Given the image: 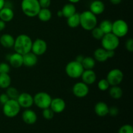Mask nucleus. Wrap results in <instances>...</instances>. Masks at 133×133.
Wrapping results in <instances>:
<instances>
[{"label":"nucleus","instance_id":"29","mask_svg":"<svg viewBox=\"0 0 133 133\" xmlns=\"http://www.w3.org/2000/svg\"><path fill=\"white\" fill-rule=\"evenodd\" d=\"M104 34H108L112 32V22L109 19H104L98 26Z\"/></svg>","mask_w":133,"mask_h":133},{"label":"nucleus","instance_id":"19","mask_svg":"<svg viewBox=\"0 0 133 133\" xmlns=\"http://www.w3.org/2000/svg\"><path fill=\"white\" fill-rule=\"evenodd\" d=\"M14 17V10L10 6H4L0 10V19L6 22H11Z\"/></svg>","mask_w":133,"mask_h":133},{"label":"nucleus","instance_id":"25","mask_svg":"<svg viewBox=\"0 0 133 133\" xmlns=\"http://www.w3.org/2000/svg\"><path fill=\"white\" fill-rule=\"evenodd\" d=\"M109 89V95L114 99H119L123 96V90L119 85L111 86Z\"/></svg>","mask_w":133,"mask_h":133},{"label":"nucleus","instance_id":"40","mask_svg":"<svg viewBox=\"0 0 133 133\" xmlns=\"http://www.w3.org/2000/svg\"><path fill=\"white\" fill-rule=\"evenodd\" d=\"M108 58H112L115 56V51L114 50H107Z\"/></svg>","mask_w":133,"mask_h":133},{"label":"nucleus","instance_id":"41","mask_svg":"<svg viewBox=\"0 0 133 133\" xmlns=\"http://www.w3.org/2000/svg\"><path fill=\"white\" fill-rule=\"evenodd\" d=\"M6 27V23L1 19H0V32L3 31Z\"/></svg>","mask_w":133,"mask_h":133},{"label":"nucleus","instance_id":"20","mask_svg":"<svg viewBox=\"0 0 133 133\" xmlns=\"http://www.w3.org/2000/svg\"><path fill=\"white\" fill-rule=\"evenodd\" d=\"M109 107L104 101H99L95 105L94 112L99 117H104L109 114Z\"/></svg>","mask_w":133,"mask_h":133},{"label":"nucleus","instance_id":"6","mask_svg":"<svg viewBox=\"0 0 133 133\" xmlns=\"http://www.w3.org/2000/svg\"><path fill=\"white\" fill-rule=\"evenodd\" d=\"M20 106L16 99H10L6 103L3 105V112L8 118H14L19 113Z\"/></svg>","mask_w":133,"mask_h":133},{"label":"nucleus","instance_id":"3","mask_svg":"<svg viewBox=\"0 0 133 133\" xmlns=\"http://www.w3.org/2000/svg\"><path fill=\"white\" fill-rule=\"evenodd\" d=\"M40 9L38 0H22L21 2L22 12L29 18L37 16Z\"/></svg>","mask_w":133,"mask_h":133},{"label":"nucleus","instance_id":"5","mask_svg":"<svg viewBox=\"0 0 133 133\" xmlns=\"http://www.w3.org/2000/svg\"><path fill=\"white\" fill-rule=\"evenodd\" d=\"M101 42L102 48L105 50L115 51L119 45V38L112 32L105 34Z\"/></svg>","mask_w":133,"mask_h":133},{"label":"nucleus","instance_id":"36","mask_svg":"<svg viewBox=\"0 0 133 133\" xmlns=\"http://www.w3.org/2000/svg\"><path fill=\"white\" fill-rule=\"evenodd\" d=\"M125 48L128 51H133V39L132 38L127 39L125 42Z\"/></svg>","mask_w":133,"mask_h":133},{"label":"nucleus","instance_id":"11","mask_svg":"<svg viewBox=\"0 0 133 133\" xmlns=\"http://www.w3.org/2000/svg\"><path fill=\"white\" fill-rule=\"evenodd\" d=\"M88 85L82 82L76 83L72 87V92L75 97L78 98L85 97L89 93Z\"/></svg>","mask_w":133,"mask_h":133},{"label":"nucleus","instance_id":"35","mask_svg":"<svg viewBox=\"0 0 133 133\" xmlns=\"http://www.w3.org/2000/svg\"><path fill=\"white\" fill-rule=\"evenodd\" d=\"M10 70V66L6 62L0 63V73L9 74Z\"/></svg>","mask_w":133,"mask_h":133},{"label":"nucleus","instance_id":"22","mask_svg":"<svg viewBox=\"0 0 133 133\" xmlns=\"http://www.w3.org/2000/svg\"><path fill=\"white\" fill-rule=\"evenodd\" d=\"M94 58L99 62H106L109 59L107 54V50L103 48L96 49L94 52Z\"/></svg>","mask_w":133,"mask_h":133},{"label":"nucleus","instance_id":"16","mask_svg":"<svg viewBox=\"0 0 133 133\" xmlns=\"http://www.w3.org/2000/svg\"><path fill=\"white\" fill-rule=\"evenodd\" d=\"M22 119L28 125H32L37 121V115L34 110L29 109H26L23 112L22 115Z\"/></svg>","mask_w":133,"mask_h":133},{"label":"nucleus","instance_id":"10","mask_svg":"<svg viewBox=\"0 0 133 133\" xmlns=\"http://www.w3.org/2000/svg\"><path fill=\"white\" fill-rule=\"evenodd\" d=\"M48 49V44L42 38H37L32 41L31 52L36 56H41L46 52Z\"/></svg>","mask_w":133,"mask_h":133},{"label":"nucleus","instance_id":"38","mask_svg":"<svg viewBox=\"0 0 133 133\" xmlns=\"http://www.w3.org/2000/svg\"><path fill=\"white\" fill-rule=\"evenodd\" d=\"M118 113H119V110H118V107L114 106L109 107V114H110L111 116H116Z\"/></svg>","mask_w":133,"mask_h":133},{"label":"nucleus","instance_id":"37","mask_svg":"<svg viewBox=\"0 0 133 133\" xmlns=\"http://www.w3.org/2000/svg\"><path fill=\"white\" fill-rule=\"evenodd\" d=\"M41 8H49L51 3V0H38Z\"/></svg>","mask_w":133,"mask_h":133},{"label":"nucleus","instance_id":"34","mask_svg":"<svg viewBox=\"0 0 133 133\" xmlns=\"http://www.w3.org/2000/svg\"><path fill=\"white\" fill-rule=\"evenodd\" d=\"M118 133H133V127L132 125L125 124L119 128Z\"/></svg>","mask_w":133,"mask_h":133},{"label":"nucleus","instance_id":"14","mask_svg":"<svg viewBox=\"0 0 133 133\" xmlns=\"http://www.w3.org/2000/svg\"><path fill=\"white\" fill-rule=\"evenodd\" d=\"M7 60L9 62V65L14 68H19L23 66V55L19 53L14 52L12 54L9 55Z\"/></svg>","mask_w":133,"mask_h":133},{"label":"nucleus","instance_id":"31","mask_svg":"<svg viewBox=\"0 0 133 133\" xmlns=\"http://www.w3.org/2000/svg\"><path fill=\"white\" fill-rule=\"evenodd\" d=\"M91 32H92V37L97 40H101V38H103V36L105 35V34L103 32V31L101 30V29L99 27H97V26L94 27V28L91 31Z\"/></svg>","mask_w":133,"mask_h":133},{"label":"nucleus","instance_id":"9","mask_svg":"<svg viewBox=\"0 0 133 133\" xmlns=\"http://www.w3.org/2000/svg\"><path fill=\"white\" fill-rule=\"evenodd\" d=\"M124 74L123 71L118 68H114L110 70L107 75L106 79L111 86L119 85L123 81Z\"/></svg>","mask_w":133,"mask_h":133},{"label":"nucleus","instance_id":"42","mask_svg":"<svg viewBox=\"0 0 133 133\" xmlns=\"http://www.w3.org/2000/svg\"><path fill=\"white\" fill-rule=\"evenodd\" d=\"M84 56L82 55H77L76 57V58H75V61H77V62H80V63H81L82 61H83V60L84 59Z\"/></svg>","mask_w":133,"mask_h":133},{"label":"nucleus","instance_id":"13","mask_svg":"<svg viewBox=\"0 0 133 133\" xmlns=\"http://www.w3.org/2000/svg\"><path fill=\"white\" fill-rule=\"evenodd\" d=\"M66 106V102L61 97H55L52 99L49 107L54 112L55 114H59L65 110Z\"/></svg>","mask_w":133,"mask_h":133},{"label":"nucleus","instance_id":"18","mask_svg":"<svg viewBox=\"0 0 133 133\" xmlns=\"http://www.w3.org/2000/svg\"><path fill=\"white\" fill-rule=\"evenodd\" d=\"M38 62V56L30 51L23 55V66L27 68L35 66Z\"/></svg>","mask_w":133,"mask_h":133},{"label":"nucleus","instance_id":"12","mask_svg":"<svg viewBox=\"0 0 133 133\" xmlns=\"http://www.w3.org/2000/svg\"><path fill=\"white\" fill-rule=\"evenodd\" d=\"M16 100L20 107L25 109H29L34 105L33 96L27 92L19 93Z\"/></svg>","mask_w":133,"mask_h":133},{"label":"nucleus","instance_id":"15","mask_svg":"<svg viewBox=\"0 0 133 133\" xmlns=\"http://www.w3.org/2000/svg\"><path fill=\"white\" fill-rule=\"evenodd\" d=\"M81 77L83 83L87 84V85H90L96 83L97 75L93 70H84Z\"/></svg>","mask_w":133,"mask_h":133},{"label":"nucleus","instance_id":"43","mask_svg":"<svg viewBox=\"0 0 133 133\" xmlns=\"http://www.w3.org/2000/svg\"><path fill=\"white\" fill-rule=\"evenodd\" d=\"M110 2V3L112 4V5H119L122 3V0H109Z\"/></svg>","mask_w":133,"mask_h":133},{"label":"nucleus","instance_id":"4","mask_svg":"<svg viewBox=\"0 0 133 133\" xmlns=\"http://www.w3.org/2000/svg\"><path fill=\"white\" fill-rule=\"evenodd\" d=\"M84 70L81 63L75 61H70L66 64L65 71L69 77L71 79H79Z\"/></svg>","mask_w":133,"mask_h":133},{"label":"nucleus","instance_id":"46","mask_svg":"<svg viewBox=\"0 0 133 133\" xmlns=\"http://www.w3.org/2000/svg\"><path fill=\"white\" fill-rule=\"evenodd\" d=\"M57 16H58V17H63V16H62V11H61V10H59L58 12H57Z\"/></svg>","mask_w":133,"mask_h":133},{"label":"nucleus","instance_id":"45","mask_svg":"<svg viewBox=\"0 0 133 133\" xmlns=\"http://www.w3.org/2000/svg\"><path fill=\"white\" fill-rule=\"evenodd\" d=\"M69 1V3H71L73 4H76L77 3H79L81 0H68Z\"/></svg>","mask_w":133,"mask_h":133},{"label":"nucleus","instance_id":"2","mask_svg":"<svg viewBox=\"0 0 133 133\" xmlns=\"http://www.w3.org/2000/svg\"><path fill=\"white\" fill-rule=\"evenodd\" d=\"M97 25V16L90 10H85L80 14V25L83 29L91 31Z\"/></svg>","mask_w":133,"mask_h":133},{"label":"nucleus","instance_id":"8","mask_svg":"<svg viewBox=\"0 0 133 133\" xmlns=\"http://www.w3.org/2000/svg\"><path fill=\"white\" fill-rule=\"evenodd\" d=\"M129 32V25L122 19H118L112 22V32L119 38L125 36Z\"/></svg>","mask_w":133,"mask_h":133},{"label":"nucleus","instance_id":"44","mask_svg":"<svg viewBox=\"0 0 133 133\" xmlns=\"http://www.w3.org/2000/svg\"><path fill=\"white\" fill-rule=\"evenodd\" d=\"M5 0H0V10L5 6Z\"/></svg>","mask_w":133,"mask_h":133},{"label":"nucleus","instance_id":"1","mask_svg":"<svg viewBox=\"0 0 133 133\" xmlns=\"http://www.w3.org/2000/svg\"><path fill=\"white\" fill-rule=\"evenodd\" d=\"M32 40L29 36L25 34L19 35L14 40L13 45L14 51L23 55L31 51Z\"/></svg>","mask_w":133,"mask_h":133},{"label":"nucleus","instance_id":"30","mask_svg":"<svg viewBox=\"0 0 133 133\" xmlns=\"http://www.w3.org/2000/svg\"><path fill=\"white\" fill-rule=\"evenodd\" d=\"M6 94H7V96H9V99H16L17 97L19 96V91L18 90L17 88H16L15 87H9L6 88Z\"/></svg>","mask_w":133,"mask_h":133},{"label":"nucleus","instance_id":"27","mask_svg":"<svg viewBox=\"0 0 133 133\" xmlns=\"http://www.w3.org/2000/svg\"><path fill=\"white\" fill-rule=\"evenodd\" d=\"M11 77L9 74L0 73V88L6 89L11 84Z\"/></svg>","mask_w":133,"mask_h":133},{"label":"nucleus","instance_id":"17","mask_svg":"<svg viewBox=\"0 0 133 133\" xmlns=\"http://www.w3.org/2000/svg\"><path fill=\"white\" fill-rule=\"evenodd\" d=\"M90 10L95 15H100L105 10V3L101 0H94L90 5Z\"/></svg>","mask_w":133,"mask_h":133},{"label":"nucleus","instance_id":"39","mask_svg":"<svg viewBox=\"0 0 133 133\" xmlns=\"http://www.w3.org/2000/svg\"><path fill=\"white\" fill-rule=\"evenodd\" d=\"M9 99H9V96H7V94H6V93L1 94L0 95V103L2 105H4L5 103L7 102Z\"/></svg>","mask_w":133,"mask_h":133},{"label":"nucleus","instance_id":"26","mask_svg":"<svg viewBox=\"0 0 133 133\" xmlns=\"http://www.w3.org/2000/svg\"><path fill=\"white\" fill-rule=\"evenodd\" d=\"M67 24L71 28H76L80 26V14L76 12L68 18Z\"/></svg>","mask_w":133,"mask_h":133},{"label":"nucleus","instance_id":"47","mask_svg":"<svg viewBox=\"0 0 133 133\" xmlns=\"http://www.w3.org/2000/svg\"><path fill=\"white\" fill-rule=\"evenodd\" d=\"M0 36H1V35H0Z\"/></svg>","mask_w":133,"mask_h":133},{"label":"nucleus","instance_id":"7","mask_svg":"<svg viewBox=\"0 0 133 133\" xmlns=\"http://www.w3.org/2000/svg\"><path fill=\"white\" fill-rule=\"evenodd\" d=\"M34 104L40 109H45L50 107L51 96L45 92H39L33 96Z\"/></svg>","mask_w":133,"mask_h":133},{"label":"nucleus","instance_id":"24","mask_svg":"<svg viewBox=\"0 0 133 133\" xmlns=\"http://www.w3.org/2000/svg\"><path fill=\"white\" fill-rule=\"evenodd\" d=\"M37 17L41 22H49L52 18V12L49 8H41Z\"/></svg>","mask_w":133,"mask_h":133},{"label":"nucleus","instance_id":"28","mask_svg":"<svg viewBox=\"0 0 133 133\" xmlns=\"http://www.w3.org/2000/svg\"><path fill=\"white\" fill-rule=\"evenodd\" d=\"M96 60L92 57H84L81 64L84 70H93L96 66Z\"/></svg>","mask_w":133,"mask_h":133},{"label":"nucleus","instance_id":"23","mask_svg":"<svg viewBox=\"0 0 133 133\" xmlns=\"http://www.w3.org/2000/svg\"><path fill=\"white\" fill-rule=\"evenodd\" d=\"M61 11L62 12V16L64 18H68L77 12L76 11V6L75 4L68 3H66L62 6Z\"/></svg>","mask_w":133,"mask_h":133},{"label":"nucleus","instance_id":"21","mask_svg":"<svg viewBox=\"0 0 133 133\" xmlns=\"http://www.w3.org/2000/svg\"><path fill=\"white\" fill-rule=\"evenodd\" d=\"M14 40L15 38L9 33H5L0 36V44L5 48H13Z\"/></svg>","mask_w":133,"mask_h":133},{"label":"nucleus","instance_id":"32","mask_svg":"<svg viewBox=\"0 0 133 133\" xmlns=\"http://www.w3.org/2000/svg\"><path fill=\"white\" fill-rule=\"evenodd\" d=\"M110 87V85L109 84V82L107 81V80L106 79H101L97 83V87H98L99 90L101 91H103V92H105V91L109 90Z\"/></svg>","mask_w":133,"mask_h":133},{"label":"nucleus","instance_id":"33","mask_svg":"<svg viewBox=\"0 0 133 133\" xmlns=\"http://www.w3.org/2000/svg\"><path fill=\"white\" fill-rule=\"evenodd\" d=\"M55 113L51 109H50V107L47 108V109H43L42 111V116L44 117V118H45V119H48V120H49V119H53V117H54Z\"/></svg>","mask_w":133,"mask_h":133}]
</instances>
